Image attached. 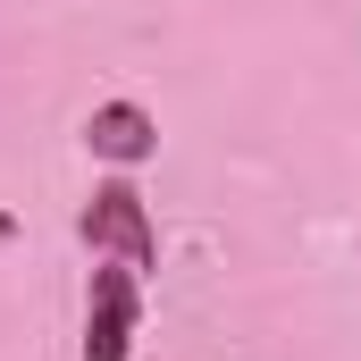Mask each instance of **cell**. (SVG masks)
<instances>
[{
  "label": "cell",
  "mask_w": 361,
  "mask_h": 361,
  "mask_svg": "<svg viewBox=\"0 0 361 361\" xmlns=\"http://www.w3.org/2000/svg\"><path fill=\"white\" fill-rule=\"evenodd\" d=\"M135 328H143V277L126 261L92 269V294H85V361H126L135 353Z\"/></svg>",
  "instance_id": "obj_2"
},
{
  "label": "cell",
  "mask_w": 361,
  "mask_h": 361,
  "mask_svg": "<svg viewBox=\"0 0 361 361\" xmlns=\"http://www.w3.org/2000/svg\"><path fill=\"white\" fill-rule=\"evenodd\" d=\"M76 235H85L101 261H126L135 277L160 269V227H152V202H143L126 177L92 185V202H85V219H76Z\"/></svg>",
  "instance_id": "obj_1"
},
{
  "label": "cell",
  "mask_w": 361,
  "mask_h": 361,
  "mask_svg": "<svg viewBox=\"0 0 361 361\" xmlns=\"http://www.w3.org/2000/svg\"><path fill=\"white\" fill-rule=\"evenodd\" d=\"M85 143H92V160L135 169V160H152V152H160V118H152L143 101H101V109L85 118Z\"/></svg>",
  "instance_id": "obj_3"
}]
</instances>
